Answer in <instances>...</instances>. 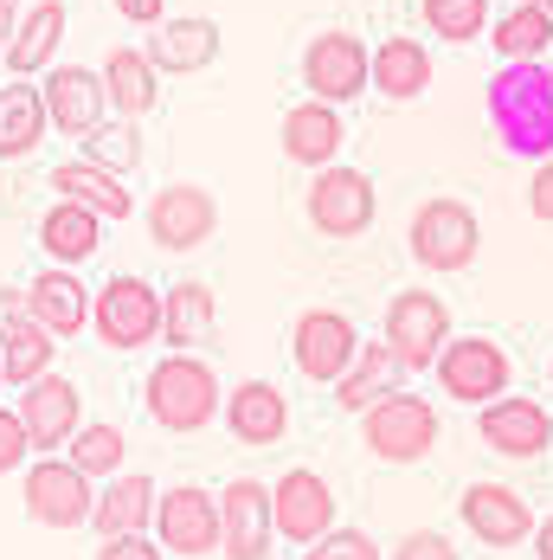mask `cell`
I'll return each mask as SVG.
<instances>
[{"instance_id": "obj_1", "label": "cell", "mask_w": 553, "mask_h": 560, "mask_svg": "<svg viewBox=\"0 0 553 560\" xmlns=\"http://www.w3.org/2000/svg\"><path fill=\"white\" fill-rule=\"evenodd\" d=\"M490 122L508 155H521V162L553 155V71L541 58H508L490 78Z\"/></svg>"}, {"instance_id": "obj_2", "label": "cell", "mask_w": 553, "mask_h": 560, "mask_svg": "<svg viewBox=\"0 0 553 560\" xmlns=\"http://www.w3.org/2000/svg\"><path fill=\"white\" fill-rule=\"evenodd\" d=\"M220 374L200 354H162L149 368V419L162 432H207L220 419Z\"/></svg>"}, {"instance_id": "obj_3", "label": "cell", "mask_w": 553, "mask_h": 560, "mask_svg": "<svg viewBox=\"0 0 553 560\" xmlns=\"http://www.w3.org/2000/svg\"><path fill=\"white\" fill-rule=\"evenodd\" d=\"M438 412H432V399H419V393H387V399H374L367 412H361V439L367 451L380 457V464H419V457H432L438 445Z\"/></svg>"}, {"instance_id": "obj_4", "label": "cell", "mask_w": 553, "mask_h": 560, "mask_svg": "<svg viewBox=\"0 0 553 560\" xmlns=\"http://www.w3.org/2000/svg\"><path fill=\"white\" fill-rule=\"evenodd\" d=\"M392 354L405 361V374H432L450 341V303L438 290H399L387 303V329H380Z\"/></svg>"}, {"instance_id": "obj_5", "label": "cell", "mask_w": 553, "mask_h": 560, "mask_svg": "<svg viewBox=\"0 0 553 560\" xmlns=\"http://www.w3.org/2000/svg\"><path fill=\"white\" fill-rule=\"evenodd\" d=\"M405 245H412V258H419L425 271H463V265H476L483 225H476V213H470L463 200H425V207L412 213Z\"/></svg>"}, {"instance_id": "obj_6", "label": "cell", "mask_w": 553, "mask_h": 560, "mask_svg": "<svg viewBox=\"0 0 553 560\" xmlns=\"http://www.w3.org/2000/svg\"><path fill=\"white\" fill-rule=\"evenodd\" d=\"M20 503H26V515L39 528H84L91 509H97V490H91V477L71 457H39V464H26Z\"/></svg>"}, {"instance_id": "obj_7", "label": "cell", "mask_w": 553, "mask_h": 560, "mask_svg": "<svg viewBox=\"0 0 553 560\" xmlns=\"http://www.w3.org/2000/svg\"><path fill=\"white\" fill-rule=\"evenodd\" d=\"M303 207H309V225H316L322 238H361V232L374 225V213H380V194H374V180L361 168L329 162V168H316Z\"/></svg>"}, {"instance_id": "obj_8", "label": "cell", "mask_w": 553, "mask_h": 560, "mask_svg": "<svg viewBox=\"0 0 553 560\" xmlns=\"http://www.w3.org/2000/svg\"><path fill=\"white\" fill-rule=\"evenodd\" d=\"M155 541H162V555H180V560L220 555V497L200 490V483L162 490L155 497Z\"/></svg>"}, {"instance_id": "obj_9", "label": "cell", "mask_w": 553, "mask_h": 560, "mask_svg": "<svg viewBox=\"0 0 553 560\" xmlns=\"http://www.w3.org/2000/svg\"><path fill=\"white\" fill-rule=\"evenodd\" d=\"M91 329L110 341V348H122V354L162 341V296H155V283L110 278L97 296H91Z\"/></svg>"}, {"instance_id": "obj_10", "label": "cell", "mask_w": 553, "mask_h": 560, "mask_svg": "<svg viewBox=\"0 0 553 560\" xmlns=\"http://www.w3.org/2000/svg\"><path fill=\"white\" fill-rule=\"evenodd\" d=\"M303 84H309V97L341 110V104H354L374 84V52L354 33H316L303 46Z\"/></svg>"}, {"instance_id": "obj_11", "label": "cell", "mask_w": 553, "mask_h": 560, "mask_svg": "<svg viewBox=\"0 0 553 560\" xmlns=\"http://www.w3.org/2000/svg\"><path fill=\"white\" fill-rule=\"evenodd\" d=\"M438 387L457 399V406H490L508 393V354H502V341L490 336H450L438 354Z\"/></svg>"}, {"instance_id": "obj_12", "label": "cell", "mask_w": 553, "mask_h": 560, "mask_svg": "<svg viewBox=\"0 0 553 560\" xmlns=\"http://www.w3.org/2000/svg\"><path fill=\"white\" fill-rule=\"evenodd\" d=\"M290 348H296V374H303V381L334 387V381L354 368V354H361V329H354L341 310H303Z\"/></svg>"}, {"instance_id": "obj_13", "label": "cell", "mask_w": 553, "mask_h": 560, "mask_svg": "<svg viewBox=\"0 0 553 560\" xmlns=\"http://www.w3.org/2000/svg\"><path fill=\"white\" fill-rule=\"evenodd\" d=\"M213 232H220V200L193 180H167L149 200V238L162 252H200Z\"/></svg>"}, {"instance_id": "obj_14", "label": "cell", "mask_w": 553, "mask_h": 560, "mask_svg": "<svg viewBox=\"0 0 553 560\" xmlns=\"http://www.w3.org/2000/svg\"><path fill=\"white\" fill-rule=\"evenodd\" d=\"M271 522L283 541H296V548H309V541H322L334 528V490L329 477H316L309 464H296V470H283L271 490Z\"/></svg>"}, {"instance_id": "obj_15", "label": "cell", "mask_w": 553, "mask_h": 560, "mask_svg": "<svg viewBox=\"0 0 553 560\" xmlns=\"http://www.w3.org/2000/svg\"><path fill=\"white\" fill-rule=\"evenodd\" d=\"M271 541H276L271 483H258V477L225 483V497H220V548H225V560H264Z\"/></svg>"}, {"instance_id": "obj_16", "label": "cell", "mask_w": 553, "mask_h": 560, "mask_svg": "<svg viewBox=\"0 0 553 560\" xmlns=\"http://www.w3.org/2000/svg\"><path fill=\"white\" fill-rule=\"evenodd\" d=\"M20 419H26V439L39 457H58V451L78 439L84 425V393L71 387L64 374H39L33 387L20 393Z\"/></svg>"}, {"instance_id": "obj_17", "label": "cell", "mask_w": 553, "mask_h": 560, "mask_svg": "<svg viewBox=\"0 0 553 560\" xmlns=\"http://www.w3.org/2000/svg\"><path fill=\"white\" fill-rule=\"evenodd\" d=\"M457 515H463V528L483 548H521L534 535V509L521 503V490H508V483H470Z\"/></svg>"}, {"instance_id": "obj_18", "label": "cell", "mask_w": 553, "mask_h": 560, "mask_svg": "<svg viewBox=\"0 0 553 560\" xmlns=\"http://www.w3.org/2000/svg\"><path fill=\"white\" fill-rule=\"evenodd\" d=\"M476 432H483V445L502 451V457H541V451L553 445V412L534 406V399L502 393L490 406H476Z\"/></svg>"}, {"instance_id": "obj_19", "label": "cell", "mask_w": 553, "mask_h": 560, "mask_svg": "<svg viewBox=\"0 0 553 560\" xmlns=\"http://www.w3.org/2000/svg\"><path fill=\"white\" fill-rule=\"evenodd\" d=\"M39 91H46V116H52V129H64V136H91V129L104 122V110H110V97H104V71H84V65H58Z\"/></svg>"}, {"instance_id": "obj_20", "label": "cell", "mask_w": 553, "mask_h": 560, "mask_svg": "<svg viewBox=\"0 0 553 560\" xmlns=\"http://www.w3.org/2000/svg\"><path fill=\"white\" fill-rule=\"evenodd\" d=\"M155 477L142 470H116L110 490H97V509H91V528L97 541H116V535H149L155 528Z\"/></svg>"}, {"instance_id": "obj_21", "label": "cell", "mask_w": 553, "mask_h": 560, "mask_svg": "<svg viewBox=\"0 0 553 560\" xmlns=\"http://www.w3.org/2000/svg\"><path fill=\"white\" fill-rule=\"evenodd\" d=\"M225 432L238 445H276L290 432V399L271 381H238L225 393Z\"/></svg>"}, {"instance_id": "obj_22", "label": "cell", "mask_w": 553, "mask_h": 560, "mask_svg": "<svg viewBox=\"0 0 553 560\" xmlns=\"http://www.w3.org/2000/svg\"><path fill=\"white\" fill-rule=\"evenodd\" d=\"M46 180H52L58 200H78L84 213H97L104 225L136 213V194H129V180H122V174H110V168H97V162H58Z\"/></svg>"}, {"instance_id": "obj_23", "label": "cell", "mask_w": 553, "mask_h": 560, "mask_svg": "<svg viewBox=\"0 0 553 560\" xmlns=\"http://www.w3.org/2000/svg\"><path fill=\"white\" fill-rule=\"evenodd\" d=\"M341 142H348V129H341L334 104H322V97H309V104H296L283 116V155L296 168H329L341 155Z\"/></svg>"}, {"instance_id": "obj_24", "label": "cell", "mask_w": 553, "mask_h": 560, "mask_svg": "<svg viewBox=\"0 0 553 560\" xmlns=\"http://www.w3.org/2000/svg\"><path fill=\"white\" fill-rule=\"evenodd\" d=\"M26 303H33V323H39V329H52V336H78V329L91 323V290L78 283L71 265L39 271V278L26 283Z\"/></svg>"}, {"instance_id": "obj_25", "label": "cell", "mask_w": 553, "mask_h": 560, "mask_svg": "<svg viewBox=\"0 0 553 560\" xmlns=\"http://www.w3.org/2000/svg\"><path fill=\"white\" fill-rule=\"evenodd\" d=\"M149 58H155V71H167V78H187V71H207L213 58H220V26L213 20H174V26H155L149 33Z\"/></svg>"}, {"instance_id": "obj_26", "label": "cell", "mask_w": 553, "mask_h": 560, "mask_svg": "<svg viewBox=\"0 0 553 560\" xmlns=\"http://www.w3.org/2000/svg\"><path fill=\"white\" fill-rule=\"evenodd\" d=\"M405 387V361L392 354L387 341H361V354H354V368L334 381V406H348V412H367L374 399H387V393Z\"/></svg>"}, {"instance_id": "obj_27", "label": "cell", "mask_w": 553, "mask_h": 560, "mask_svg": "<svg viewBox=\"0 0 553 560\" xmlns=\"http://www.w3.org/2000/svg\"><path fill=\"white\" fill-rule=\"evenodd\" d=\"M46 129H52V116H46V91L26 84V78H13V84L0 91V162L33 155V149L46 142Z\"/></svg>"}, {"instance_id": "obj_28", "label": "cell", "mask_w": 553, "mask_h": 560, "mask_svg": "<svg viewBox=\"0 0 553 560\" xmlns=\"http://www.w3.org/2000/svg\"><path fill=\"white\" fill-rule=\"evenodd\" d=\"M104 97H110L116 116H149L155 110V97H162V71H155V58L136 52V46H116L104 58Z\"/></svg>"}, {"instance_id": "obj_29", "label": "cell", "mask_w": 553, "mask_h": 560, "mask_svg": "<svg viewBox=\"0 0 553 560\" xmlns=\"http://www.w3.org/2000/svg\"><path fill=\"white\" fill-rule=\"evenodd\" d=\"M213 323H220V303L207 283H174L162 296V341L167 354H193L200 341H213Z\"/></svg>"}, {"instance_id": "obj_30", "label": "cell", "mask_w": 553, "mask_h": 560, "mask_svg": "<svg viewBox=\"0 0 553 560\" xmlns=\"http://www.w3.org/2000/svg\"><path fill=\"white\" fill-rule=\"evenodd\" d=\"M39 245H46V258L52 265H84V258H97V245H104V220L97 213H84L78 200H58L52 213L39 220Z\"/></svg>"}, {"instance_id": "obj_31", "label": "cell", "mask_w": 553, "mask_h": 560, "mask_svg": "<svg viewBox=\"0 0 553 560\" xmlns=\"http://www.w3.org/2000/svg\"><path fill=\"white\" fill-rule=\"evenodd\" d=\"M58 39H64V0H39L33 13H20V33H13V46H7L13 78H39V71L52 65Z\"/></svg>"}, {"instance_id": "obj_32", "label": "cell", "mask_w": 553, "mask_h": 560, "mask_svg": "<svg viewBox=\"0 0 553 560\" xmlns=\"http://www.w3.org/2000/svg\"><path fill=\"white\" fill-rule=\"evenodd\" d=\"M374 84H380V97H392V104L419 97L432 84V52L419 39H380L374 46Z\"/></svg>"}, {"instance_id": "obj_33", "label": "cell", "mask_w": 553, "mask_h": 560, "mask_svg": "<svg viewBox=\"0 0 553 560\" xmlns=\"http://www.w3.org/2000/svg\"><path fill=\"white\" fill-rule=\"evenodd\" d=\"M52 354H58V336L26 323L13 341H0V368H7V387H33L39 374H52Z\"/></svg>"}, {"instance_id": "obj_34", "label": "cell", "mask_w": 553, "mask_h": 560, "mask_svg": "<svg viewBox=\"0 0 553 560\" xmlns=\"http://www.w3.org/2000/svg\"><path fill=\"white\" fill-rule=\"evenodd\" d=\"M490 39H496L502 58H541L553 46V13H548V7H528V0H521L508 20H496V33H490Z\"/></svg>"}, {"instance_id": "obj_35", "label": "cell", "mask_w": 553, "mask_h": 560, "mask_svg": "<svg viewBox=\"0 0 553 560\" xmlns=\"http://www.w3.org/2000/svg\"><path fill=\"white\" fill-rule=\"evenodd\" d=\"M122 451H129V439H122L116 425H78V439H71V464H78L91 483H110L116 470H122Z\"/></svg>"}, {"instance_id": "obj_36", "label": "cell", "mask_w": 553, "mask_h": 560, "mask_svg": "<svg viewBox=\"0 0 553 560\" xmlns=\"http://www.w3.org/2000/svg\"><path fill=\"white\" fill-rule=\"evenodd\" d=\"M84 142V162H97V168L110 174H129L136 162H142V136L129 129V116H116V122H97L91 136H78Z\"/></svg>"}, {"instance_id": "obj_37", "label": "cell", "mask_w": 553, "mask_h": 560, "mask_svg": "<svg viewBox=\"0 0 553 560\" xmlns=\"http://www.w3.org/2000/svg\"><path fill=\"white\" fill-rule=\"evenodd\" d=\"M419 7H425V26L450 46H470L490 26V0H419Z\"/></svg>"}, {"instance_id": "obj_38", "label": "cell", "mask_w": 553, "mask_h": 560, "mask_svg": "<svg viewBox=\"0 0 553 560\" xmlns=\"http://www.w3.org/2000/svg\"><path fill=\"white\" fill-rule=\"evenodd\" d=\"M303 560H380V541L367 528H329L322 541H309Z\"/></svg>"}, {"instance_id": "obj_39", "label": "cell", "mask_w": 553, "mask_h": 560, "mask_svg": "<svg viewBox=\"0 0 553 560\" xmlns=\"http://www.w3.org/2000/svg\"><path fill=\"white\" fill-rule=\"evenodd\" d=\"M392 560H457V541L438 535V528H412V535L392 548Z\"/></svg>"}, {"instance_id": "obj_40", "label": "cell", "mask_w": 553, "mask_h": 560, "mask_svg": "<svg viewBox=\"0 0 553 560\" xmlns=\"http://www.w3.org/2000/svg\"><path fill=\"white\" fill-rule=\"evenodd\" d=\"M26 451H33V439H26V419H20V412H7V406H0V477H13V470H20V457H26Z\"/></svg>"}, {"instance_id": "obj_41", "label": "cell", "mask_w": 553, "mask_h": 560, "mask_svg": "<svg viewBox=\"0 0 553 560\" xmlns=\"http://www.w3.org/2000/svg\"><path fill=\"white\" fill-rule=\"evenodd\" d=\"M97 560H167V555L149 535H116V541H97Z\"/></svg>"}, {"instance_id": "obj_42", "label": "cell", "mask_w": 553, "mask_h": 560, "mask_svg": "<svg viewBox=\"0 0 553 560\" xmlns=\"http://www.w3.org/2000/svg\"><path fill=\"white\" fill-rule=\"evenodd\" d=\"M26 323H33V303H26V296L7 283V290H0V341H13Z\"/></svg>"}, {"instance_id": "obj_43", "label": "cell", "mask_w": 553, "mask_h": 560, "mask_svg": "<svg viewBox=\"0 0 553 560\" xmlns=\"http://www.w3.org/2000/svg\"><path fill=\"white\" fill-rule=\"evenodd\" d=\"M528 213L553 225V155H548V162H534V180H528Z\"/></svg>"}, {"instance_id": "obj_44", "label": "cell", "mask_w": 553, "mask_h": 560, "mask_svg": "<svg viewBox=\"0 0 553 560\" xmlns=\"http://www.w3.org/2000/svg\"><path fill=\"white\" fill-rule=\"evenodd\" d=\"M116 13H122V20H136V26H162L167 0H116Z\"/></svg>"}, {"instance_id": "obj_45", "label": "cell", "mask_w": 553, "mask_h": 560, "mask_svg": "<svg viewBox=\"0 0 553 560\" xmlns=\"http://www.w3.org/2000/svg\"><path fill=\"white\" fill-rule=\"evenodd\" d=\"M13 33H20V0H0V58L13 46Z\"/></svg>"}, {"instance_id": "obj_46", "label": "cell", "mask_w": 553, "mask_h": 560, "mask_svg": "<svg viewBox=\"0 0 553 560\" xmlns=\"http://www.w3.org/2000/svg\"><path fill=\"white\" fill-rule=\"evenodd\" d=\"M534 560H553V515L534 522Z\"/></svg>"}, {"instance_id": "obj_47", "label": "cell", "mask_w": 553, "mask_h": 560, "mask_svg": "<svg viewBox=\"0 0 553 560\" xmlns=\"http://www.w3.org/2000/svg\"><path fill=\"white\" fill-rule=\"evenodd\" d=\"M528 7H548V13H553V0H528Z\"/></svg>"}, {"instance_id": "obj_48", "label": "cell", "mask_w": 553, "mask_h": 560, "mask_svg": "<svg viewBox=\"0 0 553 560\" xmlns=\"http://www.w3.org/2000/svg\"><path fill=\"white\" fill-rule=\"evenodd\" d=\"M0 387H7V368H0Z\"/></svg>"}, {"instance_id": "obj_49", "label": "cell", "mask_w": 553, "mask_h": 560, "mask_svg": "<svg viewBox=\"0 0 553 560\" xmlns=\"http://www.w3.org/2000/svg\"><path fill=\"white\" fill-rule=\"evenodd\" d=\"M548 381H553V368H548Z\"/></svg>"}]
</instances>
